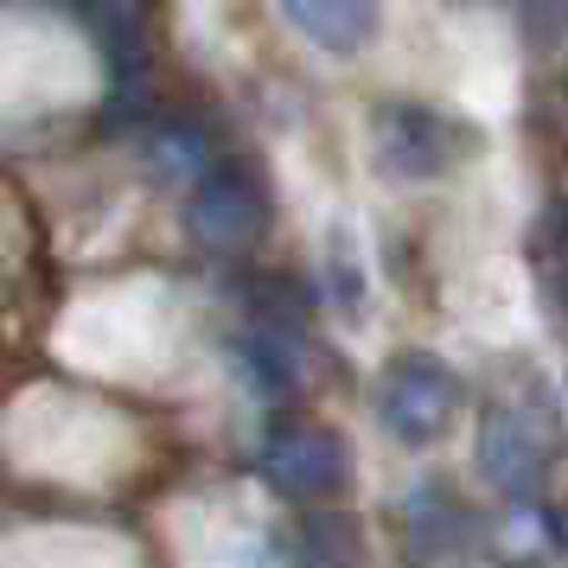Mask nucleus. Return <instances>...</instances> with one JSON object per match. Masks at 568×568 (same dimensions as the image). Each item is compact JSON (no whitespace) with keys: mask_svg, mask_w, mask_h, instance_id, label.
I'll list each match as a JSON object with an SVG mask.
<instances>
[{"mask_svg":"<svg viewBox=\"0 0 568 568\" xmlns=\"http://www.w3.org/2000/svg\"><path fill=\"white\" fill-rule=\"evenodd\" d=\"M377 415L403 447H428L460 415V377L435 352H403V358H389L384 384H377Z\"/></svg>","mask_w":568,"mask_h":568,"instance_id":"nucleus-1","label":"nucleus"},{"mask_svg":"<svg viewBox=\"0 0 568 568\" xmlns=\"http://www.w3.org/2000/svg\"><path fill=\"white\" fill-rule=\"evenodd\" d=\"M549 460H556L549 415L524 409V403H491L486 422H479V473H486L491 486L530 498L549 479Z\"/></svg>","mask_w":568,"mask_h":568,"instance_id":"nucleus-2","label":"nucleus"},{"mask_svg":"<svg viewBox=\"0 0 568 568\" xmlns=\"http://www.w3.org/2000/svg\"><path fill=\"white\" fill-rule=\"evenodd\" d=\"M466 134L440 122L435 109H389L377 122V166L389 180H440L460 160Z\"/></svg>","mask_w":568,"mask_h":568,"instance_id":"nucleus-3","label":"nucleus"},{"mask_svg":"<svg viewBox=\"0 0 568 568\" xmlns=\"http://www.w3.org/2000/svg\"><path fill=\"white\" fill-rule=\"evenodd\" d=\"M262 473L287 498H333L345 486V447L326 428H282L262 454Z\"/></svg>","mask_w":568,"mask_h":568,"instance_id":"nucleus-4","label":"nucleus"},{"mask_svg":"<svg viewBox=\"0 0 568 568\" xmlns=\"http://www.w3.org/2000/svg\"><path fill=\"white\" fill-rule=\"evenodd\" d=\"M282 7L307 39L333 45V52H358L384 27V0H282Z\"/></svg>","mask_w":568,"mask_h":568,"instance_id":"nucleus-5","label":"nucleus"},{"mask_svg":"<svg viewBox=\"0 0 568 568\" xmlns=\"http://www.w3.org/2000/svg\"><path fill=\"white\" fill-rule=\"evenodd\" d=\"M301 568H358L352 530H338V524H313L307 542H301Z\"/></svg>","mask_w":568,"mask_h":568,"instance_id":"nucleus-6","label":"nucleus"}]
</instances>
